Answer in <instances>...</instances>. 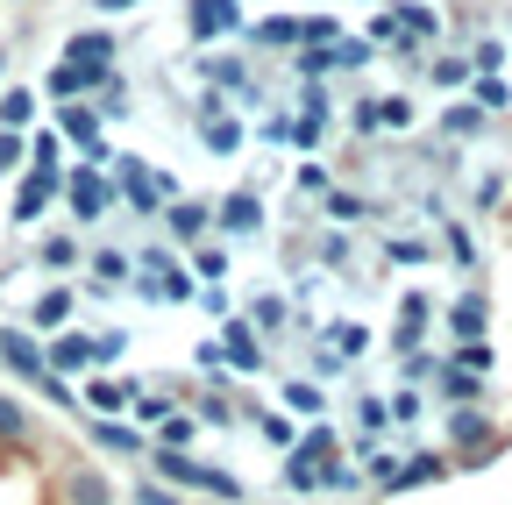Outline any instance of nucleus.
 <instances>
[{"label":"nucleus","mask_w":512,"mask_h":505,"mask_svg":"<svg viewBox=\"0 0 512 505\" xmlns=\"http://www.w3.org/2000/svg\"><path fill=\"white\" fill-rule=\"evenodd\" d=\"M50 505H121V491H114V477H107L100 463L64 456V463L50 470Z\"/></svg>","instance_id":"obj_1"},{"label":"nucleus","mask_w":512,"mask_h":505,"mask_svg":"<svg viewBox=\"0 0 512 505\" xmlns=\"http://www.w3.org/2000/svg\"><path fill=\"white\" fill-rule=\"evenodd\" d=\"M57 441H50V427L15 399V392H0V456H50Z\"/></svg>","instance_id":"obj_2"},{"label":"nucleus","mask_w":512,"mask_h":505,"mask_svg":"<svg viewBox=\"0 0 512 505\" xmlns=\"http://www.w3.org/2000/svg\"><path fill=\"white\" fill-rule=\"evenodd\" d=\"M0 363H8L22 385H36L43 392V377H50V363H43V342L29 335V328H0Z\"/></svg>","instance_id":"obj_3"},{"label":"nucleus","mask_w":512,"mask_h":505,"mask_svg":"<svg viewBox=\"0 0 512 505\" xmlns=\"http://www.w3.org/2000/svg\"><path fill=\"white\" fill-rule=\"evenodd\" d=\"M64 65H79V72H107V65H114V36H107V29L72 36V43H64Z\"/></svg>","instance_id":"obj_4"},{"label":"nucleus","mask_w":512,"mask_h":505,"mask_svg":"<svg viewBox=\"0 0 512 505\" xmlns=\"http://www.w3.org/2000/svg\"><path fill=\"white\" fill-rule=\"evenodd\" d=\"M214 221H221L228 235H256V228H264V200H256V193H228V200L214 207Z\"/></svg>","instance_id":"obj_5"},{"label":"nucleus","mask_w":512,"mask_h":505,"mask_svg":"<svg viewBox=\"0 0 512 505\" xmlns=\"http://www.w3.org/2000/svg\"><path fill=\"white\" fill-rule=\"evenodd\" d=\"M43 363H50L57 377H72V370H86V363H93V335H57V342L43 349Z\"/></svg>","instance_id":"obj_6"},{"label":"nucleus","mask_w":512,"mask_h":505,"mask_svg":"<svg viewBox=\"0 0 512 505\" xmlns=\"http://www.w3.org/2000/svg\"><path fill=\"white\" fill-rule=\"evenodd\" d=\"M64 193H72V214H79V221H93V214L114 200V193H107V178H93V171H72V185H64Z\"/></svg>","instance_id":"obj_7"},{"label":"nucleus","mask_w":512,"mask_h":505,"mask_svg":"<svg viewBox=\"0 0 512 505\" xmlns=\"http://www.w3.org/2000/svg\"><path fill=\"white\" fill-rule=\"evenodd\" d=\"M136 392H143V385H128V377H93V385H86L79 399H86L93 413H121V406L136 399Z\"/></svg>","instance_id":"obj_8"},{"label":"nucleus","mask_w":512,"mask_h":505,"mask_svg":"<svg viewBox=\"0 0 512 505\" xmlns=\"http://www.w3.org/2000/svg\"><path fill=\"white\" fill-rule=\"evenodd\" d=\"M50 193H57V171H29L22 193H15V221H36V214L50 207Z\"/></svg>","instance_id":"obj_9"},{"label":"nucleus","mask_w":512,"mask_h":505,"mask_svg":"<svg viewBox=\"0 0 512 505\" xmlns=\"http://www.w3.org/2000/svg\"><path fill=\"white\" fill-rule=\"evenodd\" d=\"M164 221H171V235H178V242H200V235L214 228V207H200V200H178Z\"/></svg>","instance_id":"obj_10"},{"label":"nucleus","mask_w":512,"mask_h":505,"mask_svg":"<svg viewBox=\"0 0 512 505\" xmlns=\"http://www.w3.org/2000/svg\"><path fill=\"white\" fill-rule=\"evenodd\" d=\"M235 29V0H192V36H221Z\"/></svg>","instance_id":"obj_11"},{"label":"nucleus","mask_w":512,"mask_h":505,"mask_svg":"<svg viewBox=\"0 0 512 505\" xmlns=\"http://www.w3.org/2000/svg\"><path fill=\"white\" fill-rule=\"evenodd\" d=\"M64 136H72V143H86V150H93V164H107V150H100V121H93V107H64Z\"/></svg>","instance_id":"obj_12"},{"label":"nucleus","mask_w":512,"mask_h":505,"mask_svg":"<svg viewBox=\"0 0 512 505\" xmlns=\"http://www.w3.org/2000/svg\"><path fill=\"white\" fill-rule=\"evenodd\" d=\"M36 264H43V271H72V264H79V235H43V242H36Z\"/></svg>","instance_id":"obj_13"},{"label":"nucleus","mask_w":512,"mask_h":505,"mask_svg":"<svg viewBox=\"0 0 512 505\" xmlns=\"http://www.w3.org/2000/svg\"><path fill=\"white\" fill-rule=\"evenodd\" d=\"M64 321H72V285H50L36 299V328H64Z\"/></svg>","instance_id":"obj_14"},{"label":"nucleus","mask_w":512,"mask_h":505,"mask_svg":"<svg viewBox=\"0 0 512 505\" xmlns=\"http://www.w3.org/2000/svg\"><path fill=\"white\" fill-rule=\"evenodd\" d=\"M221 349H228L242 370H256V363H264V349H256V335H249L242 321H228V328H221Z\"/></svg>","instance_id":"obj_15"},{"label":"nucleus","mask_w":512,"mask_h":505,"mask_svg":"<svg viewBox=\"0 0 512 505\" xmlns=\"http://www.w3.org/2000/svg\"><path fill=\"white\" fill-rule=\"evenodd\" d=\"M86 264H93V285H128V271H136V264L121 257V249H93Z\"/></svg>","instance_id":"obj_16"},{"label":"nucleus","mask_w":512,"mask_h":505,"mask_svg":"<svg viewBox=\"0 0 512 505\" xmlns=\"http://www.w3.org/2000/svg\"><path fill=\"white\" fill-rule=\"evenodd\" d=\"M100 79H107V72H79V65H57V72H50V93H64V100H72V93H93Z\"/></svg>","instance_id":"obj_17"},{"label":"nucleus","mask_w":512,"mask_h":505,"mask_svg":"<svg viewBox=\"0 0 512 505\" xmlns=\"http://www.w3.org/2000/svg\"><path fill=\"white\" fill-rule=\"evenodd\" d=\"M128 505H185V491H178V484H157V477H143L136 491H128Z\"/></svg>","instance_id":"obj_18"},{"label":"nucleus","mask_w":512,"mask_h":505,"mask_svg":"<svg viewBox=\"0 0 512 505\" xmlns=\"http://www.w3.org/2000/svg\"><path fill=\"white\" fill-rule=\"evenodd\" d=\"M29 114H36V93H22V86H15V93H0V129H22Z\"/></svg>","instance_id":"obj_19"},{"label":"nucleus","mask_w":512,"mask_h":505,"mask_svg":"<svg viewBox=\"0 0 512 505\" xmlns=\"http://www.w3.org/2000/svg\"><path fill=\"white\" fill-rule=\"evenodd\" d=\"M93 441H107V449H121V456H136V449H143V434H136V427H121V420L93 427Z\"/></svg>","instance_id":"obj_20"},{"label":"nucleus","mask_w":512,"mask_h":505,"mask_svg":"<svg viewBox=\"0 0 512 505\" xmlns=\"http://www.w3.org/2000/svg\"><path fill=\"white\" fill-rule=\"evenodd\" d=\"M434 477H448V463H441V456H420V463H406L392 484H434Z\"/></svg>","instance_id":"obj_21"},{"label":"nucleus","mask_w":512,"mask_h":505,"mask_svg":"<svg viewBox=\"0 0 512 505\" xmlns=\"http://www.w3.org/2000/svg\"><path fill=\"white\" fill-rule=\"evenodd\" d=\"M207 143H214V150H235V143H242V129H235L228 114H207Z\"/></svg>","instance_id":"obj_22"},{"label":"nucleus","mask_w":512,"mask_h":505,"mask_svg":"<svg viewBox=\"0 0 512 505\" xmlns=\"http://www.w3.org/2000/svg\"><path fill=\"white\" fill-rule=\"evenodd\" d=\"M448 399H484V377H470V370L456 363V370H448Z\"/></svg>","instance_id":"obj_23"},{"label":"nucleus","mask_w":512,"mask_h":505,"mask_svg":"<svg viewBox=\"0 0 512 505\" xmlns=\"http://www.w3.org/2000/svg\"><path fill=\"white\" fill-rule=\"evenodd\" d=\"M463 79H470L463 57H434V86H463Z\"/></svg>","instance_id":"obj_24"},{"label":"nucleus","mask_w":512,"mask_h":505,"mask_svg":"<svg viewBox=\"0 0 512 505\" xmlns=\"http://www.w3.org/2000/svg\"><path fill=\"white\" fill-rule=\"evenodd\" d=\"M285 406H299V413H320V385H306V377H299V385H285Z\"/></svg>","instance_id":"obj_25"},{"label":"nucleus","mask_w":512,"mask_h":505,"mask_svg":"<svg viewBox=\"0 0 512 505\" xmlns=\"http://www.w3.org/2000/svg\"><path fill=\"white\" fill-rule=\"evenodd\" d=\"M185 441H192V420L178 413V420H164V434H157V449H185Z\"/></svg>","instance_id":"obj_26"},{"label":"nucleus","mask_w":512,"mask_h":505,"mask_svg":"<svg viewBox=\"0 0 512 505\" xmlns=\"http://www.w3.org/2000/svg\"><path fill=\"white\" fill-rule=\"evenodd\" d=\"M29 157H36V171H57V136H50V129H43V136H36V143H29Z\"/></svg>","instance_id":"obj_27"},{"label":"nucleus","mask_w":512,"mask_h":505,"mask_svg":"<svg viewBox=\"0 0 512 505\" xmlns=\"http://www.w3.org/2000/svg\"><path fill=\"white\" fill-rule=\"evenodd\" d=\"M448 321H456V335H477V328H484V306L470 299V306H456V313H448Z\"/></svg>","instance_id":"obj_28"},{"label":"nucleus","mask_w":512,"mask_h":505,"mask_svg":"<svg viewBox=\"0 0 512 505\" xmlns=\"http://www.w3.org/2000/svg\"><path fill=\"white\" fill-rule=\"evenodd\" d=\"M256 328H285V299H256Z\"/></svg>","instance_id":"obj_29"},{"label":"nucleus","mask_w":512,"mask_h":505,"mask_svg":"<svg viewBox=\"0 0 512 505\" xmlns=\"http://www.w3.org/2000/svg\"><path fill=\"white\" fill-rule=\"evenodd\" d=\"M22 164V136L15 129H0V171H15Z\"/></svg>","instance_id":"obj_30"},{"label":"nucleus","mask_w":512,"mask_h":505,"mask_svg":"<svg viewBox=\"0 0 512 505\" xmlns=\"http://www.w3.org/2000/svg\"><path fill=\"white\" fill-rule=\"evenodd\" d=\"M100 8H107V15H121V8H136V0H100Z\"/></svg>","instance_id":"obj_31"}]
</instances>
